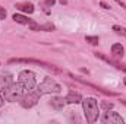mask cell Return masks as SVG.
Instances as JSON below:
<instances>
[{
    "instance_id": "8992f818",
    "label": "cell",
    "mask_w": 126,
    "mask_h": 124,
    "mask_svg": "<svg viewBox=\"0 0 126 124\" xmlns=\"http://www.w3.org/2000/svg\"><path fill=\"white\" fill-rule=\"evenodd\" d=\"M101 123H104V124H123V118H122L120 114H117V112L109 110V111H106L104 115L101 117Z\"/></svg>"
},
{
    "instance_id": "8fae6325",
    "label": "cell",
    "mask_w": 126,
    "mask_h": 124,
    "mask_svg": "<svg viewBox=\"0 0 126 124\" xmlns=\"http://www.w3.org/2000/svg\"><path fill=\"white\" fill-rule=\"evenodd\" d=\"M13 21L15 22H18V24H22V25H34L35 24V21H32V19H30V18H27L25 15H21V13H15L13 16Z\"/></svg>"
},
{
    "instance_id": "2e32d148",
    "label": "cell",
    "mask_w": 126,
    "mask_h": 124,
    "mask_svg": "<svg viewBox=\"0 0 126 124\" xmlns=\"http://www.w3.org/2000/svg\"><path fill=\"white\" fill-rule=\"evenodd\" d=\"M113 31L122 37H126V28L125 26H120V25H113Z\"/></svg>"
},
{
    "instance_id": "7a4b0ae2",
    "label": "cell",
    "mask_w": 126,
    "mask_h": 124,
    "mask_svg": "<svg viewBox=\"0 0 126 124\" xmlns=\"http://www.w3.org/2000/svg\"><path fill=\"white\" fill-rule=\"evenodd\" d=\"M24 93H25V89H24V86L21 85V82H13L7 89H4L3 91V98H4V101H9V102H16V101H19L22 96H24Z\"/></svg>"
},
{
    "instance_id": "ba28073f",
    "label": "cell",
    "mask_w": 126,
    "mask_h": 124,
    "mask_svg": "<svg viewBox=\"0 0 126 124\" xmlns=\"http://www.w3.org/2000/svg\"><path fill=\"white\" fill-rule=\"evenodd\" d=\"M9 63H35V64L44 66L47 69H54V66H51V64H47L44 62H40V60H34V59H12V60H9ZM54 70H57V69H54Z\"/></svg>"
},
{
    "instance_id": "9a60e30c",
    "label": "cell",
    "mask_w": 126,
    "mask_h": 124,
    "mask_svg": "<svg viewBox=\"0 0 126 124\" xmlns=\"http://www.w3.org/2000/svg\"><path fill=\"white\" fill-rule=\"evenodd\" d=\"M111 54H114L116 57H123V54H125L123 45L122 44H113L111 45Z\"/></svg>"
},
{
    "instance_id": "7c38bea8",
    "label": "cell",
    "mask_w": 126,
    "mask_h": 124,
    "mask_svg": "<svg viewBox=\"0 0 126 124\" xmlns=\"http://www.w3.org/2000/svg\"><path fill=\"white\" fill-rule=\"evenodd\" d=\"M15 7L18 9V10H21V12H24V13H32L35 9H34V4L32 3H16L15 4Z\"/></svg>"
},
{
    "instance_id": "ac0fdd59",
    "label": "cell",
    "mask_w": 126,
    "mask_h": 124,
    "mask_svg": "<svg viewBox=\"0 0 126 124\" xmlns=\"http://www.w3.org/2000/svg\"><path fill=\"white\" fill-rule=\"evenodd\" d=\"M85 41L90 42V44H93V45H97L100 42V38L98 37H85Z\"/></svg>"
},
{
    "instance_id": "30bf717a",
    "label": "cell",
    "mask_w": 126,
    "mask_h": 124,
    "mask_svg": "<svg viewBox=\"0 0 126 124\" xmlns=\"http://www.w3.org/2000/svg\"><path fill=\"white\" fill-rule=\"evenodd\" d=\"M50 104H51V107H53L54 110L62 111L63 108H64V105H66L67 102H66V99H64V98H62V96H54V98H51Z\"/></svg>"
},
{
    "instance_id": "d4e9b609",
    "label": "cell",
    "mask_w": 126,
    "mask_h": 124,
    "mask_svg": "<svg viewBox=\"0 0 126 124\" xmlns=\"http://www.w3.org/2000/svg\"><path fill=\"white\" fill-rule=\"evenodd\" d=\"M123 83L126 85V77H123Z\"/></svg>"
},
{
    "instance_id": "9c48e42d",
    "label": "cell",
    "mask_w": 126,
    "mask_h": 124,
    "mask_svg": "<svg viewBox=\"0 0 126 124\" xmlns=\"http://www.w3.org/2000/svg\"><path fill=\"white\" fill-rule=\"evenodd\" d=\"M66 102L67 104H79L82 102V96L79 92H75V91H69V93L66 95Z\"/></svg>"
},
{
    "instance_id": "277c9868",
    "label": "cell",
    "mask_w": 126,
    "mask_h": 124,
    "mask_svg": "<svg viewBox=\"0 0 126 124\" xmlns=\"http://www.w3.org/2000/svg\"><path fill=\"white\" fill-rule=\"evenodd\" d=\"M19 82L24 86L25 92H30L32 89H35L37 86V79H35V73L31 70H22L19 73Z\"/></svg>"
},
{
    "instance_id": "52a82bcc",
    "label": "cell",
    "mask_w": 126,
    "mask_h": 124,
    "mask_svg": "<svg viewBox=\"0 0 126 124\" xmlns=\"http://www.w3.org/2000/svg\"><path fill=\"white\" fill-rule=\"evenodd\" d=\"M12 83H13V76L10 73L0 74V92H3L4 89H7Z\"/></svg>"
},
{
    "instance_id": "6da1fadb",
    "label": "cell",
    "mask_w": 126,
    "mask_h": 124,
    "mask_svg": "<svg viewBox=\"0 0 126 124\" xmlns=\"http://www.w3.org/2000/svg\"><path fill=\"white\" fill-rule=\"evenodd\" d=\"M82 108L88 123L93 124L98 120V102L95 98H85L82 101Z\"/></svg>"
},
{
    "instance_id": "7402d4cb",
    "label": "cell",
    "mask_w": 126,
    "mask_h": 124,
    "mask_svg": "<svg viewBox=\"0 0 126 124\" xmlns=\"http://www.w3.org/2000/svg\"><path fill=\"white\" fill-rule=\"evenodd\" d=\"M3 105H4V98H3V96L0 95V108H1Z\"/></svg>"
},
{
    "instance_id": "5b68a950",
    "label": "cell",
    "mask_w": 126,
    "mask_h": 124,
    "mask_svg": "<svg viewBox=\"0 0 126 124\" xmlns=\"http://www.w3.org/2000/svg\"><path fill=\"white\" fill-rule=\"evenodd\" d=\"M40 93L37 92V89L34 91H30V92L24 93V96L19 99V104H21V107L22 108H32L34 105H37L38 104V101H40Z\"/></svg>"
},
{
    "instance_id": "3957f363",
    "label": "cell",
    "mask_w": 126,
    "mask_h": 124,
    "mask_svg": "<svg viewBox=\"0 0 126 124\" xmlns=\"http://www.w3.org/2000/svg\"><path fill=\"white\" fill-rule=\"evenodd\" d=\"M37 92L40 95H46V93H59L62 91V86L51 77H44V80L35 86Z\"/></svg>"
},
{
    "instance_id": "cb8c5ba5",
    "label": "cell",
    "mask_w": 126,
    "mask_h": 124,
    "mask_svg": "<svg viewBox=\"0 0 126 124\" xmlns=\"http://www.w3.org/2000/svg\"><path fill=\"white\" fill-rule=\"evenodd\" d=\"M59 1H60L62 4H66V3H67V0H59Z\"/></svg>"
},
{
    "instance_id": "d6986e66",
    "label": "cell",
    "mask_w": 126,
    "mask_h": 124,
    "mask_svg": "<svg viewBox=\"0 0 126 124\" xmlns=\"http://www.w3.org/2000/svg\"><path fill=\"white\" fill-rule=\"evenodd\" d=\"M6 15H7V13H6V9L0 6V21H1V19H4V18H6Z\"/></svg>"
},
{
    "instance_id": "603a6c76",
    "label": "cell",
    "mask_w": 126,
    "mask_h": 124,
    "mask_svg": "<svg viewBox=\"0 0 126 124\" xmlns=\"http://www.w3.org/2000/svg\"><path fill=\"white\" fill-rule=\"evenodd\" d=\"M116 3H119V4H120L122 7H125V9H126V4L123 3V1H122V0H116Z\"/></svg>"
},
{
    "instance_id": "e0dca14e",
    "label": "cell",
    "mask_w": 126,
    "mask_h": 124,
    "mask_svg": "<svg viewBox=\"0 0 126 124\" xmlns=\"http://www.w3.org/2000/svg\"><path fill=\"white\" fill-rule=\"evenodd\" d=\"M100 107L104 110V111H109V110H113V102H107V101H101L100 102Z\"/></svg>"
},
{
    "instance_id": "4fadbf2b",
    "label": "cell",
    "mask_w": 126,
    "mask_h": 124,
    "mask_svg": "<svg viewBox=\"0 0 126 124\" xmlns=\"http://www.w3.org/2000/svg\"><path fill=\"white\" fill-rule=\"evenodd\" d=\"M95 56L98 57V59H103L104 62H107V63H110V64H113L116 69H119V70H123V72H126V66L125 64H120V63H117V62H113V60H110V59H107V57H104L101 53H95Z\"/></svg>"
},
{
    "instance_id": "5bb4252c",
    "label": "cell",
    "mask_w": 126,
    "mask_h": 124,
    "mask_svg": "<svg viewBox=\"0 0 126 124\" xmlns=\"http://www.w3.org/2000/svg\"><path fill=\"white\" fill-rule=\"evenodd\" d=\"M32 31H54V25L53 24H44V25H37L34 24L30 26Z\"/></svg>"
},
{
    "instance_id": "44dd1931",
    "label": "cell",
    "mask_w": 126,
    "mask_h": 124,
    "mask_svg": "<svg viewBox=\"0 0 126 124\" xmlns=\"http://www.w3.org/2000/svg\"><path fill=\"white\" fill-rule=\"evenodd\" d=\"M100 6H101V7H104V9H110V6H109L107 3H104V1H101V3H100Z\"/></svg>"
},
{
    "instance_id": "ffe728a7",
    "label": "cell",
    "mask_w": 126,
    "mask_h": 124,
    "mask_svg": "<svg viewBox=\"0 0 126 124\" xmlns=\"http://www.w3.org/2000/svg\"><path fill=\"white\" fill-rule=\"evenodd\" d=\"M54 3H56V0H46V6L47 7H51Z\"/></svg>"
}]
</instances>
